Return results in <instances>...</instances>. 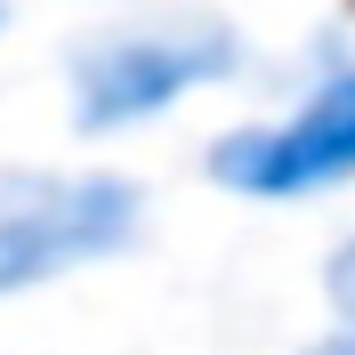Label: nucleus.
Segmentation results:
<instances>
[{
  "instance_id": "obj_1",
  "label": "nucleus",
  "mask_w": 355,
  "mask_h": 355,
  "mask_svg": "<svg viewBox=\"0 0 355 355\" xmlns=\"http://www.w3.org/2000/svg\"><path fill=\"white\" fill-rule=\"evenodd\" d=\"M137 234V194L121 178L0 170V299L33 291L65 266L113 259Z\"/></svg>"
},
{
  "instance_id": "obj_2",
  "label": "nucleus",
  "mask_w": 355,
  "mask_h": 355,
  "mask_svg": "<svg viewBox=\"0 0 355 355\" xmlns=\"http://www.w3.org/2000/svg\"><path fill=\"white\" fill-rule=\"evenodd\" d=\"M234 73V33L218 24H146L73 57V121L81 130H130L146 113L178 105L186 89Z\"/></svg>"
},
{
  "instance_id": "obj_3",
  "label": "nucleus",
  "mask_w": 355,
  "mask_h": 355,
  "mask_svg": "<svg viewBox=\"0 0 355 355\" xmlns=\"http://www.w3.org/2000/svg\"><path fill=\"white\" fill-rule=\"evenodd\" d=\"M210 178L234 194L283 202V194H323L355 178V73H331L291 121H259L210 146Z\"/></svg>"
},
{
  "instance_id": "obj_4",
  "label": "nucleus",
  "mask_w": 355,
  "mask_h": 355,
  "mask_svg": "<svg viewBox=\"0 0 355 355\" xmlns=\"http://www.w3.org/2000/svg\"><path fill=\"white\" fill-rule=\"evenodd\" d=\"M323 291H331L339 323L355 331V243H339V250H331V266H323Z\"/></svg>"
},
{
  "instance_id": "obj_5",
  "label": "nucleus",
  "mask_w": 355,
  "mask_h": 355,
  "mask_svg": "<svg viewBox=\"0 0 355 355\" xmlns=\"http://www.w3.org/2000/svg\"><path fill=\"white\" fill-rule=\"evenodd\" d=\"M307 355H355V331L347 339H323V347H307Z\"/></svg>"
}]
</instances>
